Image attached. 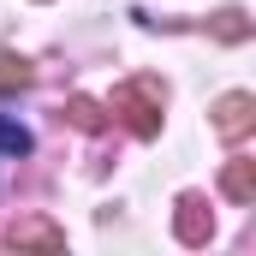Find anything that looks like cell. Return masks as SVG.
Masks as SVG:
<instances>
[{
	"label": "cell",
	"instance_id": "7a4b0ae2",
	"mask_svg": "<svg viewBox=\"0 0 256 256\" xmlns=\"http://www.w3.org/2000/svg\"><path fill=\"white\" fill-rule=\"evenodd\" d=\"M250 126H256V96L232 90V96H220V102H214V131H220L226 143H244Z\"/></svg>",
	"mask_w": 256,
	"mask_h": 256
},
{
	"label": "cell",
	"instance_id": "8992f818",
	"mask_svg": "<svg viewBox=\"0 0 256 256\" xmlns=\"http://www.w3.org/2000/svg\"><path fill=\"white\" fill-rule=\"evenodd\" d=\"M66 120H72L78 131H90V137H96V131H108V108H102V102H90V96H72V102H66Z\"/></svg>",
	"mask_w": 256,
	"mask_h": 256
},
{
	"label": "cell",
	"instance_id": "9c48e42d",
	"mask_svg": "<svg viewBox=\"0 0 256 256\" xmlns=\"http://www.w3.org/2000/svg\"><path fill=\"white\" fill-rule=\"evenodd\" d=\"M214 36H220V42H244V36H250V24H244V12H238V6H226V12L214 18Z\"/></svg>",
	"mask_w": 256,
	"mask_h": 256
},
{
	"label": "cell",
	"instance_id": "5b68a950",
	"mask_svg": "<svg viewBox=\"0 0 256 256\" xmlns=\"http://www.w3.org/2000/svg\"><path fill=\"white\" fill-rule=\"evenodd\" d=\"M220 191L232 196V202H256V161H226V173H220Z\"/></svg>",
	"mask_w": 256,
	"mask_h": 256
},
{
	"label": "cell",
	"instance_id": "6da1fadb",
	"mask_svg": "<svg viewBox=\"0 0 256 256\" xmlns=\"http://www.w3.org/2000/svg\"><path fill=\"white\" fill-rule=\"evenodd\" d=\"M108 114L114 120H126L131 137H161V84H149V78H131L114 90V102H108Z\"/></svg>",
	"mask_w": 256,
	"mask_h": 256
},
{
	"label": "cell",
	"instance_id": "52a82bcc",
	"mask_svg": "<svg viewBox=\"0 0 256 256\" xmlns=\"http://www.w3.org/2000/svg\"><path fill=\"white\" fill-rule=\"evenodd\" d=\"M18 90H30V60L0 54V96H18Z\"/></svg>",
	"mask_w": 256,
	"mask_h": 256
},
{
	"label": "cell",
	"instance_id": "277c9868",
	"mask_svg": "<svg viewBox=\"0 0 256 256\" xmlns=\"http://www.w3.org/2000/svg\"><path fill=\"white\" fill-rule=\"evenodd\" d=\"M208 232H214L208 202H202V196H179V238H185V244H208Z\"/></svg>",
	"mask_w": 256,
	"mask_h": 256
},
{
	"label": "cell",
	"instance_id": "3957f363",
	"mask_svg": "<svg viewBox=\"0 0 256 256\" xmlns=\"http://www.w3.org/2000/svg\"><path fill=\"white\" fill-rule=\"evenodd\" d=\"M6 244H12V250H60L66 232H60V226H48V220H18V226L6 232Z\"/></svg>",
	"mask_w": 256,
	"mask_h": 256
},
{
	"label": "cell",
	"instance_id": "ba28073f",
	"mask_svg": "<svg viewBox=\"0 0 256 256\" xmlns=\"http://www.w3.org/2000/svg\"><path fill=\"white\" fill-rule=\"evenodd\" d=\"M0 155H30V131L0 114Z\"/></svg>",
	"mask_w": 256,
	"mask_h": 256
}]
</instances>
